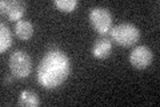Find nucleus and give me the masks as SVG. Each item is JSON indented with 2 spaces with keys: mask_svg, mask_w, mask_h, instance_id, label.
<instances>
[{
  "mask_svg": "<svg viewBox=\"0 0 160 107\" xmlns=\"http://www.w3.org/2000/svg\"><path fill=\"white\" fill-rule=\"evenodd\" d=\"M109 34H111L113 42L118 43L119 45H123V47L133 45L140 39L139 28L132 23H120L113 25Z\"/></svg>",
  "mask_w": 160,
  "mask_h": 107,
  "instance_id": "obj_2",
  "label": "nucleus"
},
{
  "mask_svg": "<svg viewBox=\"0 0 160 107\" xmlns=\"http://www.w3.org/2000/svg\"><path fill=\"white\" fill-rule=\"evenodd\" d=\"M9 70L15 78L24 79L32 71V59L31 56L22 50L13 51L9 56Z\"/></svg>",
  "mask_w": 160,
  "mask_h": 107,
  "instance_id": "obj_3",
  "label": "nucleus"
},
{
  "mask_svg": "<svg viewBox=\"0 0 160 107\" xmlns=\"http://www.w3.org/2000/svg\"><path fill=\"white\" fill-rule=\"evenodd\" d=\"M112 51V40L107 36H100L92 45V55L96 59H106Z\"/></svg>",
  "mask_w": 160,
  "mask_h": 107,
  "instance_id": "obj_7",
  "label": "nucleus"
},
{
  "mask_svg": "<svg viewBox=\"0 0 160 107\" xmlns=\"http://www.w3.org/2000/svg\"><path fill=\"white\" fill-rule=\"evenodd\" d=\"M12 44V32L9 31L8 25L2 22L0 23V52H6Z\"/></svg>",
  "mask_w": 160,
  "mask_h": 107,
  "instance_id": "obj_10",
  "label": "nucleus"
},
{
  "mask_svg": "<svg viewBox=\"0 0 160 107\" xmlns=\"http://www.w3.org/2000/svg\"><path fill=\"white\" fill-rule=\"evenodd\" d=\"M153 60V54L147 45H136L129 54V62L139 70L147 68Z\"/></svg>",
  "mask_w": 160,
  "mask_h": 107,
  "instance_id": "obj_5",
  "label": "nucleus"
},
{
  "mask_svg": "<svg viewBox=\"0 0 160 107\" xmlns=\"http://www.w3.org/2000/svg\"><path fill=\"white\" fill-rule=\"evenodd\" d=\"M71 59L59 48L48 50L38 67V82L44 88L53 90L62 86L71 74Z\"/></svg>",
  "mask_w": 160,
  "mask_h": 107,
  "instance_id": "obj_1",
  "label": "nucleus"
},
{
  "mask_svg": "<svg viewBox=\"0 0 160 107\" xmlns=\"http://www.w3.org/2000/svg\"><path fill=\"white\" fill-rule=\"evenodd\" d=\"M0 7H2V13H7L9 20L19 22L26 12L27 4L22 0H3L0 3Z\"/></svg>",
  "mask_w": 160,
  "mask_h": 107,
  "instance_id": "obj_6",
  "label": "nucleus"
},
{
  "mask_svg": "<svg viewBox=\"0 0 160 107\" xmlns=\"http://www.w3.org/2000/svg\"><path fill=\"white\" fill-rule=\"evenodd\" d=\"M18 104L22 106V107H38L40 104V99L35 91L24 90L19 95Z\"/></svg>",
  "mask_w": 160,
  "mask_h": 107,
  "instance_id": "obj_9",
  "label": "nucleus"
},
{
  "mask_svg": "<svg viewBox=\"0 0 160 107\" xmlns=\"http://www.w3.org/2000/svg\"><path fill=\"white\" fill-rule=\"evenodd\" d=\"M89 23L100 35H106L112 28V13L106 7H93L89 9Z\"/></svg>",
  "mask_w": 160,
  "mask_h": 107,
  "instance_id": "obj_4",
  "label": "nucleus"
},
{
  "mask_svg": "<svg viewBox=\"0 0 160 107\" xmlns=\"http://www.w3.org/2000/svg\"><path fill=\"white\" fill-rule=\"evenodd\" d=\"M13 32L19 39L28 40V39H31L32 35H33V25L29 20L22 19V20H19V22L15 23Z\"/></svg>",
  "mask_w": 160,
  "mask_h": 107,
  "instance_id": "obj_8",
  "label": "nucleus"
},
{
  "mask_svg": "<svg viewBox=\"0 0 160 107\" xmlns=\"http://www.w3.org/2000/svg\"><path fill=\"white\" fill-rule=\"evenodd\" d=\"M78 0H55V6L63 12H72L78 7Z\"/></svg>",
  "mask_w": 160,
  "mask_h": 107,
  "instance_id": "obj_11",
  "label": "nucleus"
}]
</instances>
